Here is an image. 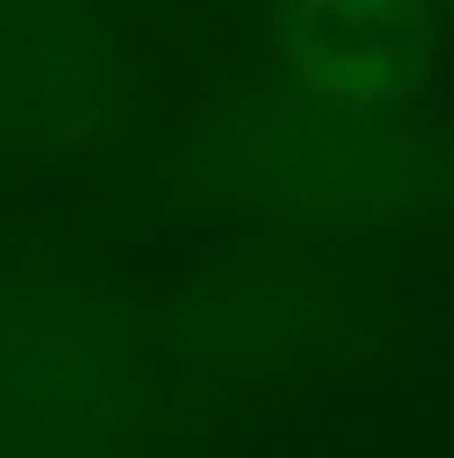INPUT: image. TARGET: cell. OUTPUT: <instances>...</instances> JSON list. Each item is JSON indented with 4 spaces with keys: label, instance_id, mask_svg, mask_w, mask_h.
<instances>
[{
    "label": "cell",
    "instance_id": "1",
    "mask_svg": "<svg viewBox=\"0 0 454 458\" xmlns=\"http://www.w3.org/2000/svg\"><path fill=\"white\" fill-rule=\"evenodd\" d=\"M214 174L262 217L314 229H366L410 214L431 182L418 133L394 113L350 109L278 85L222 113Z\"/></svg>",
    "mask_w": 454,
    "mask_h": 458
},
{
    "label": "cell",
    "instance_id": "2",
    "mask_svg": "<svg viewBox=\"0 0 454 458\" xmlns=\"http://www.w3.org/2000/svg\"><path fill=\"white\" fill-rule=\"evenodd\" d=\"M153 414L145 338L88 290L0 306V458H125Z\"/></svg>",
    "mask_w": 454,
    "mask_h": 458
},
{
    "label": "cell",
    "instance_id": "3",
    "mask_svg": "<svg viewBox=\"0 0 454 458\" xmlns=\"http://www.w3.org/2000/svg\"><path fill=\"white\" fill-rule=\"evenodd\" d=\"M125 77L113 37L85 0H0V145L72 157L105 141Z\"/></svg>",
    "mask_w": 454,
    "mask_h": 458
},
{
    "label": "cell",
    "instance_id": "4",
    "mask_svg": "<svg viewBox=\"0 0 454 458\" xmlns=\"http://www.w3.org/2000/svg\"><path fill=\"white\" fill-rule=\"evenodd\" d=\"M270 45L286 85L394 113L431 81L439 21L431 0H273Z\"/></svg>",
    "mask_w": 454,
    "mask_h": 458
},
{
    "label": "cell",
    "instance_id": "5",
    "mask_svg": "<svg viewBox=\"0 0 454 458\" xmlns=\"http://www.w3.org/2000/svg\"><path fill=\"white\" fill-rule=\"evenodd\" d=\"M318 298L290 269H230L193 290L181 338L222 366H265L310 342Z\"/></svg>",
    "mask_w": 454,
    "mask_h": 458
}]
</instances>
